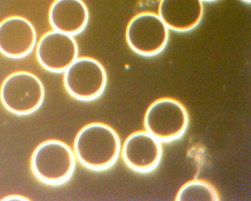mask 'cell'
<instances>
[{
  "instance_id": "15",
  "label": "cell",
  "mask_w": 251,
  "mask_h": 201,
  "mask_svg": "<svg viewBox=\"0 0 251 201\" xmlns=\"http://www.w3.org/2000/svg\"><path fill=\"white\" fill-rule=\"evenodd\" d=\"M204 0V1H214V0Z\"/></svg>"
},
{
  "instance_id": "5",
  "label": "cell",
  "mask_w": 251,
  "mask_h": 201,
  "mask_svg": "<svg viewBox=\"0 0 251 201\" xmlns=\"http://www.w3.org/2000/svg\"><path fill=\"white\" fill-rule=\"evenodd\" d=\"M168 29L158 14L140 13L128 23L126 40L135 53L144 56H154L165 47L169 38Z\"/></svg>"
},
{
  "instance_id": "9",
  "label": "cell",
  "mask_w": 251,
  "mask_h": 201,
  "mask_svg": "<svg viewBox=\"0 0 251 201\" xmlns=\"http://www.w3.org/2000/svg\"><path fill=\"white\" fill-rule=\"evenodd\" d=\"M126 165L139 172H147L158 164L162 155L160 141L147 131H138L129 135L122 147Z\"/></svg>"
},
{
  "instance_id": "3",
  "label": "cell",
  "mask_w": 251,
  "mask_h": 201,
  "mask_svg": "<svg viewBox=\"0 0 251 201\" xmlns=\"http://www.w3.org/2000/svg\"><path fill=\"white\" fill-rule=\"evenodd\" d=\"M45 90L41 80L32 73L19 71L9 75L0 88L3 106L15 115H25L35 112L41 106Z\"/></svg>"
},
{
  "instance_id": "14",
  "label": "cell",
  "mask_w": 251,
  "mask_h": 201,
  "mask_svg": "<svg viewBox=\"0 0 251 201\" xmlns=\"http://www.w3.org/2000/svg\"><path fill=\"white\" fill-rule=\"evenodd\" d=\"M242 1L246 2V3H251V0H241Z\"/></svg>"
},
{
  "instance_id": "6",
  "label": "cell",
  "mask_w": 251,
  "mask_h": 201,
  "mask_svg": "<svg viewBox=\"0 0 251 201\" xmlns=\"http://www.w3.org/2000/svg\"><path fill=\"white\" fill-rule=\"evenodd\" d=\"M64 72L65 87L75 99L92 100L100 96L105 89L107 82L105 70L93 58H77Z\"/></svg>"
},
{
  "instance_id": "2",
  "label": "cell",
  "mask_w": 251,
  "mask_h": 201,
  "mask_svg": "<svg viewBox=\"0 0 251 201\" xmlns=\"http://www.w3.org/2000/svg\"><path fill=\"white\" fill-rule=\"evenodd\" d=\"M75 156L64 143L50 140L40 144L33 151L30 161L31 171L41 182L58 185L68 180L75 166Z\"/></svg>"
},
{
  "instance_id": "10",
  "label": "cell",
  "mask_w": 251,
  "mask_h": 201,
  "mask_svg": "<svg viewBox=\"0 0 251 201\" xmlns=\"http://www.w3.org/2000/svg\"><path fill=\"white\" fill-rule=\"evenodd\" d=\"M202 0H160L158 15L169 29L186 32L196 27L203 15Z\"/></svg>"
},
{
  "instance_id": "11",
  "label": "cell",
  "mask_w": 251,
  "mask_h": 201,
  "mask_svg": "<svg viewBox=\"0 0 251 201\" xmlns=\"http://www.w3.org/2000/svg\"><path fill=\"white\" fill-rule=\"evenodd\" d=\"M54 30L71 35L81 32L89 20V12L82 0H54L49 12Z\"/></svg>"
},
{
  "instance_id": "7",
  "label": "cell",
  "mask_w": 251,
  "mask_h": 201,
  "mask_svg": "<svg viewBox=\"0 0 251 201\" xmlns=\"http://www.w3.org/2000/svg\"><path fill=\"white\" fill-rule=\"evenodd\" d=\"M36 55L44 68L52 72H61L77 58L78 47L72 35L53 30L41 37Z\"/></svg>"
},
{
  "instance_id": "4",
  "label": "cell",
  "mask_w": 251,
  "mask_h": 201,
  "mask_svg": "<svg viewBox=\"0 0 251 201\" xmlns=\"http://www.w3.org/2000/svg\"><path fill=\"white\" fill-rule=\"evenodd\" d=\"M188 122L187 113L183 106L178 101L168 97L153 102L144 118L146 131L160 142L171 141L181 137Z\"/></svg>"
},
{
  "instance_id": "1",
  "label": "cell",
  "mask_w": 251,
  "mask_h": 201,
  "mask_svg": "<svg viewBox=\"0 0 251 201\" xmlns=\"http://www.w3.org/2000/svg\"><path fill=\"white\" fill-rule=\"evenodd\" d=\"M121 150L116 132L101 123H93L83 127L74 142L75 156L86 168L102 171L111 167Z\"/></svg>"
},
{
  "instance_id": "12",
  "label": "cell",
  "mask_w": 251,
  "mask_h": 201,
  "mask_svg": "<svg viewBox=\"0 0 251 201\" xmlns=\"http://www.w3.org/2000/svg\"><path fill=\"white\" fill-rule=\"evenodd\" d=\"M178 201H215L218 195L213 187L200 180H193L183 185L178 192Z\"/></svg>"
},
{
  "instance_id": "8",
  "label": "cell",
  "mask_w": 251,
  "mask_h": 201,
  "mask_svg": "<svg viewBox=\"0 0 251 201\" xmlns=\"http://www.w3.org/2000/svg\"><path fill=\"white\" fill-rule=\"evenodd\" d=\"M36 33L31 23L20 16H11L0 23V52L12 58H21L34 49Z\"/></svg>"
},
{
  "instance_id": "13",
  "label": "cell",
  "mask_w": 251,
  "mask_h": 201,
  "mask_svg": "<svg viewBox=\"0 0 251 201\" xmlns=\"http://www.w3.org/2000/svg\"><path fill=\"white\" fill-rule=\"evenodd\" d=\"M2 200L11 201V200H18V201H27L28 199L23 196L18 195H12L5 197Z\"/></svg>"
}]
</instances>
